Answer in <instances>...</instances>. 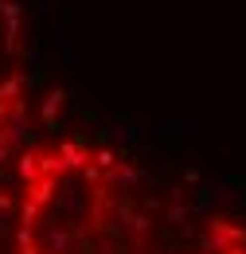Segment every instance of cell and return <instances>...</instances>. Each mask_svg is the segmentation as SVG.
I'll use <instances>...</instances> for the list:
<instances>
[{
	"instance_id": "277c9868",
	"label": "cell",
	"mask_w": 246,
	"mask_h": 254,
	"mask_svg": "<svg viewBox=\"0 0 246 254\" xmlns=\"http://www.w3.org/2000/svg\"><path fill=\"white\" fill-rule=\"evenodd\" d=\"M16 247H20V254H28V251H35V227H16Z\"/></svg>"
},
{
	"instance_id": "6da1fadb",
	"label": "cell",
	"mask_w": 246,
	"mask_h": 254,
	"mask_svg": "<svg viewBox=\"0 0 246 254\" xmlns=\"http://www.w3.org/2000/svg\"><path fill=\"white\" fill-rule=\"evenodd\" d=\"M55 191H59V176H39L35 184L24 188V199H31L35 207H47V203H55Z\"/></svg>"
},
{
	"instance_id": "7a4b0ae2",
	"label": "cell",
	"mask_w": 246,
	"mask_h": 254,
	"mask_svg": "<svg viewBox=\"0 0 246 254\" xmlns=\"http://www.w3.org/2000/svg\"><path fill=\"white\" fill-rule=\"evenodd\" d=\"M16 176H20V184L28 188V184H35L43 172H39V149H28V153H20V160H16Z\"/></svg>"
},
{
	"instance_id": "3957f363",
	"label": "cell",
	"mask_w": 246,
	"mask_h": 254,
	"mask_svg": "<svg viewBox=\"0 0 246 254\" xmlns=\"http://www.w3.org/2000/svg\"><path fill=\"white\" fill-rule=\"evenodd\" d=\"M47 247H51V254H66L70 251V231L51 227V231H47Z\"/></svg>"
},
{
	"instance_id": "30bf717a",
	"label": "cell",
	"mask_w": 246,
	"mask_h": 254,
	"mask_svg": "<svg viewBox=\"0 0 246 254\" xmlns=\"http://www.w3.org/2000/svg\"><path fill=\"white\" fill-rule=\"evenodd\" d=\"M153 254H164V251H153Z\"/></svg>"
},
{
	"instance_id": "8992f818",
	"label": "cell",
	"mask_w": 246,
	"mask_h": 254,
	"mask_svg": "<svg viewBox=\"0 0 246 254\" xmlns=\"http://www.w3.org/2000/svg\"><path fill=\"white\" fill-rule=\"evenodd\" d=\"M94 164L106 172V168H114V164H118V153H114V149H98V153H94Z\"/></svg>"
},
{
	"instance_id": "ba28073f",
	"label": "cell",
	"mask_w": 246,
	"mask_h": 254,
	"mask_svg": "<svg viewBox=\"0 0 246 254\" xmlns=\"http://www.w3.org/2000/svg\"><path fill=\"white\" fill-rule=\"evenodd\" d=\"M0 211H16V199L8 191H0Z\"/></svg>"
},
{
	"instance_id": "52a82bcc",
	"label": "cell",
	"mask_w": 246,
	"mask_h": 254,
	"mask_svg": "<svg viewBox=\"0 0 246 254\" xmlns=\"http://www.w3.org/2000/svg\"><path fill=\"white\" fill-rule=\"evenodd\" d=\"M114 137H122V141H137V129H133V126H122V129H114Z\"/></svg>"
},
{
	"instance_id": "9c48e42d",
	"label": "cell",
	"mask_w": 246,
	"mask_h": 254,
	"mask_svg": "<svg viewBox=\"0 0 246 254\" xmlns=\"http://www.w3.org/2000/svg\"><path fill=\"white\" fill-rule=\"evenodd\" d=\"M35 254H51V251H35Z\"/></svg>"
},
{
	"instance_id": "5b68a950",
	"label": "cell",
	"mask_w": 246,
	"mask_h": 254,
	"mask_svg": "<svg viewBox=\"0 0 246 254\" xmlns=\"http://www.w3.org/2000/svg\"><path fill=\"white\" fill-rule=\"evenodd\" d=\"M39 211H43V207H35L31 199H24V203H20V223H24V227H35V223H39Z\"/></svg>"
}]
</instances>
